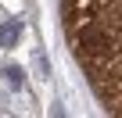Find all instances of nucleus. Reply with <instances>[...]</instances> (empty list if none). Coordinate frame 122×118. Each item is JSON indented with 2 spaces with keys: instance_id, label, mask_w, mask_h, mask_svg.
I'll use <instances>...</instances> for the list:
<instances>
[{
  "instance_id": "nucleus-1",
  "label": "nucleus",
  "mask_w": 122,
  "mask_h": 118,
  "mask_svg": "<svg viewBox=\"0 0 122 118\" xmlns=\"http://www.w3.org/2000/svg\"><path fill=\"white\" fill-rule=\"evenodd\" d=\"M22 36V22H4L0 25V47H15Z\"/></svg>"
},
{
  "instance_id": "nucleus-3",
  "label": "nucleus",
  "mask_w": 122,
  "mask_h": 118,
  "mask_svg": "<svg viewBox=\"0 0 122 118\" xmlns=\"http://www.w3.org/2000/svg\"><path fill=\"white\" fill-rule=\"evenodd\" d=\"M32 61H36V75H40V79H47V75H50V65H47V54H43V50H36V57H32Z\"/></svg>"
},
{
  "instance_id": "nucleus-2",
  "label": "nucleus",
  "mask_w": 122,
  "mask_h": 118,
  "mask_svg": "<svg viewBox=\"0 0 122 118\" xmlns=\"http://www.w3.org/2000/svg\"><path fill=\"white\" fill-rule=\"evenodd\" d=\"M4 75H7V86H11V90H22V68H18V65L4 68Z\"/></svg>"
}]
</instances>
